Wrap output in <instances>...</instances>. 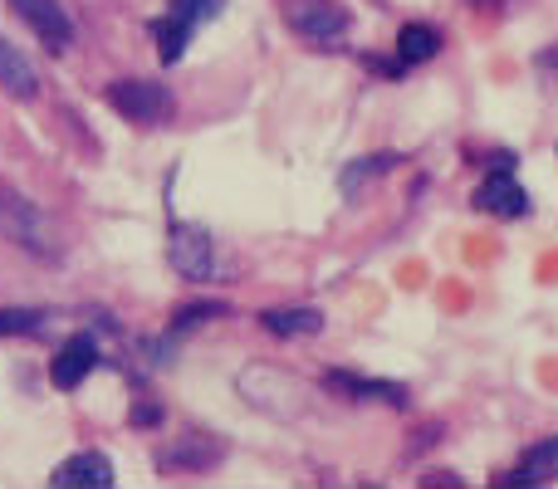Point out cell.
<instances>
[{"label":"cell","instance_id":"cell-10","mask_svg":"<svg viewBox=\"0 0 558 489\" xmlns=\"http://www.w3.org/2000/svg\"><path fill=\"white\" fill-rule=\"evenodd\" d=\"M0 88H5L10 98H20V103H29V98L39 94V74H35V64H29V59L20 54V49L10 45L5 35H0Z\"/></svg>","mask_w":558,"mask_h":489},{"label":"cell","instance_id":"cell-13","mask_svg":"<svg viewBox=\"0 0 558 489\" xmlns=\"http://www.w3.org/2000/svg\"><path fill=\"white\" fill-rule=\"evenodd\" d=\"M260 328L275 338H308L324 328V314H318V308H265Z\"/></svg>","mask_w":558,"mask_h":489},{"label":"cell","instance_id":"cell-1","mask_svg":"<svg viewBox=\"0 0 558 489\" xmlns=\"http://www.w3.org/2000/svg\"><path fill=\"white\" fill-rule=\"evenodd\" d=\"M0 235H10L20 249H29L35 259H54L59 255V241H54V225H49V216L39 211L29 196L10 192V186H0Z\"/></svg>","mask_w":558,"mask_h":489},{"label":"cell","instance_id":"cell-12","mask_svg":"<svg viewBox=\"0 0 558 489\" xmlns=\"http://www.w3.org/2000/svg\"><path fill=\"white\" fill-rule=\"evenodd\" d=\"M558 480V436H549V441H539L530 455H524V465L514 475H500L495 485H549Z\"/></svg>","mask_w":558,"mask_h":489},{"label":"cell","instance_id":"cell-11","mask_svg":"<svg viewBox=\"0 0 558 489\" xmlns=\"http://www.w3.org/2000/svg\"><path fill=\"white\" fill-rule=\"evenodd\" d=\"M333 392L353 396V402H387V406H407V387L402 382H373V377H353V372H328L324 377Z\"/></svg>","mask_w":558,"mask_h":489},{"label":"cell","instance_id":"cell-7","mask_svg":"<svg viewBox=\"0 0 558 489\" xmlns=\"http://www.w3.org/2000/svg\"><path fill=\"white\" fill-rule=\"evenodd\" d=\"M113 480H118L113 461H108L104 451H78V455H69L54 475H49V485L54 489H113Z\"/></svg>","mask_w":558,"mask_h":489},{"label":"cell","instance_id":"cell-19","mask_svg":"<svg viewBox=\"0 0 558 489\" xmlns=\"http://www.w3.org/2000/svg\"><path fill=\"white\" fill-rule=\"evenodd\" d=\"M539 69H549V74H558V49H544V54H539Z\"/></svg>","mask_w":558,"mask_h":489},{"label":"cell","instance_id":"cell-8","mask_svg":"<svg viewBox=\"0 0 558 489\" xmlns=\"http://www.w3.org/2000/svg\"><path fill=\"white\" fill-rule=\"evenodd\" d=\"M475 211L485 216H500V221H514V216L530 211V196H524V186L514 182L510 172H495L490 182L475 192Z\"/></svg>","mask_w":558,"mask_h":489},{"label":"cell","instance_id":"cell-16","mask_svg":"<svg viewBox=\"0 0 558 489\" xmlns=\"http://www.w3.org/2000/svg\"><path fill=\"white\" fill-rule=\"evenodd\" d=\"M153 35H157V54H162V64H177V59L186 54V39H192L196 29L182 25L177 15H162V20L153 25Z\"/></svg>","mask_w":558,"mask_h":489},{"label":"cell","instance_id":"cell-18","mask_svg":"<svg viewBox=\"0 0 558 489\" xmlns=\"http://www.w3.org/2000/svg\"><path fill=\"white\" fill-rule=\"evenodd\" d=\"M206 318H226V304H186V308H177L172 328H177V333H186V328L206 323Z\"/></svg>","mask_w":558,"mask_h":489},{"label":"cell","instance_id":"cell-15","mask_svg":"<svg viewBox=\"0 0 558 489\" xmlns=\"http://www.w3.org/2000/svg\"><path fill=\"white\" fill-rule=\"evenodd\" d=\"M397 162H402V157H397V152H373V157H357L353 167H343V176H338V186H343V196H357L367 182H373V176H387Z\"/></svg>","mask_w":558,"mask_h":489},{"label":"cell","instance_id":"cell-5","mask_svg":"<svg viewBox=\"0 0 558 489\" xmlns=\"http://www.w3.org/2000/svg\"><path fill=\"white\" fill-rule=\"evenodd\" d=\"M10 10L35 29L49 54H64V49L74 45V20H69V10L59 5V0H10Z\"/></svg>","mask_w":558,"mask_h":489},{"label":"cell","instance_id":"cell-9","mask_svg":"<svg viewBox=\"0 0 558 489\" xmlns=\"http://www.w3.org/2000/svg\"><path fill=\"white\" fill-rule=\"evenodd\" d=\"M221 455H226L221 441H211V436L196 431V436H182L172 451L157 455V465H162V470H211Z\"/></svg>","mask_w":558,"mask_h":489},{"label":"cell","instance_id":"cell-14","mask_svg":"<svg viewBox=\"0 0 558 489\" xmlns=\"http://www.w3.org/2000/svg\"><path fill=\"white\" fill-rule=\"evenodd\" d=\"M436 54H441V35L432 25H402V35H397V59L402 64H426Z\"/></svg>","mask_w":558,"mask_h":489},{"label":"cell","instance_id":"cell-3","mask_svg":"<svg viewBox=\"0 0 558 489\" xmlns=\"http://www.w3.org/2000/svg\"><path fill=\"white\" fill-rule=\"evenodd\" d=\"M108 103H113L118 118H128V123H143V127H157L172 118V94H167V84H157V78H118V84H108Z\"/></svg>","mask_w":558,"mask_h":489},{"label":"cell","instance_id":"cell-4","mask_svg":"<svg viewBox=\"0 0 558 489\" xmlns=\"http://www.w3.org/2000/svg\"><path fill=\"white\" fill-rule=\"evenodd\" d=\"M167 259L172 269L186 279V284H206L216 279V241L206 225H192V221H172L167 231Z\"/></svg>","mask_w":558,"mask_h":489},{"label":"cell","instance_id":"cell-2","mask_svg":"<svg viewBox=\"0 0 558 489\" xmlns=\"http://www.w3.org/2000/svg\"><path fill=\"white\" fill-rule=\"evenodd\" d=\"M279 10H284V25L318 49H338V39L353 29V15L338 0H279Z\"/></svg>","mask_w":558,"mask_h":489},{"label":"cell","instance_id":"cell-6","mask_svg":"<svg viewBox=\"0 0 558 489\" xmlns=\"http://www.w3.org/2000/svg\"><path fill=\"white\" fill-rule=\"evenodd\" d=\"M104 363L98 357V343H94V333H74L64 347L54 353V363H49V382L59 387V392H74L78 382H84L94 367Z\"/></svg>","mask_w":558,"mask_h":489},{"label":"cell","instance_id":"cell-17","mask_svg":"<svg viewBox=\"0 0 558 489\" xmlns=\"http://www.w3.org/2000/svg\"><path fill=\"white\" fill-rule=\"evenodd\" d=\"M45 314L39 308H0V333H39Z\"/></svg>","mask_w":558,"mask_h":489}]
</instances>
